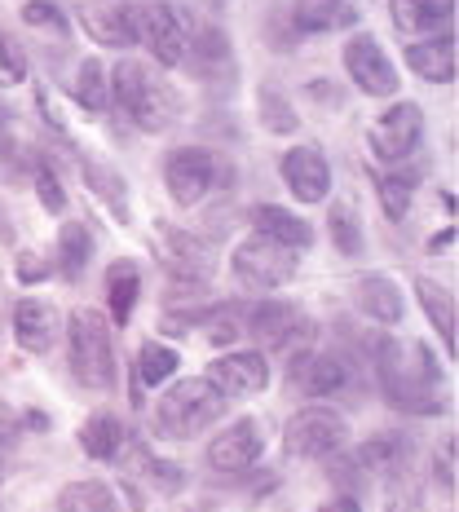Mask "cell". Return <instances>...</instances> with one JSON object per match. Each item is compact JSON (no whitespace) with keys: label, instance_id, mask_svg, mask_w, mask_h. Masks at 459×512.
Here are the masks:
<instances>
[{"label":"cell","instance_id":"cell-47","mask_svg":"<svg viewBox=\"0 0 459 512\" xmlns=\"http://www.w3.org/2000/svg\"><path fill=\"white\" fill-rule=\"evenodd\" d=\"M318 512H362V508H358L354 495H336V499H327V504L318 508Z\"/></svg>","mask_w":459,"mask_h":512},{"label":"cell","instance_id":"cell-39","mask_svg":"<svg viewBox=\"0 0 459 512\" xmlns=\"http://www.w3.org/2000/svg\"><path fill=\"white\" fill-rule=\"evenodd\" d=\"M36 199L45 212H67V190H62L58 173H49V168H40L36 173Z\"/></svg>","mask_w":459,"mask_h":512},{"label":"cell","instance_id":"cell-8","mask_svg":"<svg viewBox=\"0 0 459 512\" xmlns=\"http://www.w3.org/2000/svg\"><path fill=\"white\" fill-rule=\"evenodd\" d=\"M345 437H349L345 415H336L327 407H305L287 420L283 451L292 455V460H327V455H336L340 446H345Z\"/></svg>","mask_w":459,"mask_h":512},{"label":"cell","instance_id":"cell-6","mask_svg":"<svg viewBox=\"0 0 459 512\" xmlns=\"http://www.w3.org/2000/svg\"><path fill=\"white\" fill-rule=\"evenodd\" d=\"M230 265H234V279H239L248 292H274V287H287L301 270V256L283 243L265 239V234H248L239 248L230 252Z\"/></svg>","mask_w":459,"mask_h":512},{"label":"cell","instance_id":"cell-38","mask_svg":"<svg viewBox=\"0 0 459 512\" xmlns=\"http://www.w3.org/2000/svg\"><path fill=\"white\" fill-rule=\"evenodd\" d=\"M23 80H27V53L0 27V84H23Z\"/></svg>","mask_w":459,"mask_h":512},{"label":"cell","instance_id":"cell-42","mask_svg":"<svg viewBox=\"0 0 459 512\" xmlns=\"http://www.w3.org/2000/svg\"><path fill=\"white\" fill-rule=\"evenodd\" d=\"M437 482L446 486V495H455V437H442L437 446Z\"/></svg>","mask_w":459,"mask_h":512},{"label":"cell","instance_id":"cell-15","mask_svg":"<svg viewBox=\"0 0 459 512\" xmlns=\"http://www.w3.org/2000/svg\"><path fill=\"white\" fill-rule=\"evenodd\" d=\"M279 173L301 204H327V195H332V164L318 146H292L279 159Z\"/></svg>","mask_w":459,"mask_h":512},{"label":"cell","instance_id":"cell-14","mask_svg":"<svg viewBox=\"0 0 459 512\" xmlns=\"http://www.w3.org/2000/svg\"><path fill=\"white\" fill-rule=\"evenodd\" d=\"M159 234H164V265H168V274H173L177 283H186V287H208L212 274H217V252H212L204 239H195L190 230L164 226Z\"/></svg>","mask_w":459,"mask_h":512},{"label":"cell","instance_id":"cell-46","mask_svg":"<svg viewBox=\"0 0 459 512\" xmlns=\"http://www.w3.org/2000/svg\"><path fill=\"white\" fill-rule=\"evenodd\" d=\"M14 433H23V420H18V411H9L0 402V437H14Z\"/></svg>","mask_w":459,"mask_h":512},{"label":"cell","instance_id":"cell-36","mask_svg":"<svg viewBox=\"0 0 459 512\" xmlns=\"http://www.w3.org/2000/svg\"><path fill=\"white\" fill-rule=\"evenodd\" d=\"M261 124L270 128V133H296L301 128V115H296V106L287 102V93H279L274 84H265L261 89Z\"/></svg>","mask_w":459,"mask_h":512},{"label":"cell","instance_id":"cell-48","mask_svg":"<svg viewBox=\"0 0 459 512\" xmlns=\"http://www.w3.org/2000/svg\"><path fill=\"white\" fill-rule=\"evenodd\" d=\"M309 93H314V98H323V102H332V106L345 102V98H340V89H327L323 80H314V84H309Z\"/></svg>","mask_w":459,"mask_h":512},{"label":"cell","instance_id":"cell-30","mask_svg":"<svg viewBox=\"0 0 459 512\" xmlns=\"http://www.w3.org/2000/svg\"><path fill=\"white\" fill-rule=\"evenodd\" d=\"M58 512H124L120 490L89 477V482H67L58 490Z\"/></svg>","mask_w":459,"mask_h":512},{"label":"cell","instance_id":"cell-12","mask_svg":"<svg viewBox=\"0 0 459 512\" xmlns=\"http://www.w3.org/2000/svg\"><path fill=\"white\" fill-rule=\"evenodd\" d=\"M345 71L371 98H398V67L389 62V53L380 49L376 36H354L345 45Z\"/></svg>","mask_w":459,"mask_h":512},{"label":"cell","instance_id":"cell-13","mask_svg":"<svg viewBox=\"0 0 459 512\" xmlns=\"http://www.w3.org/2000/svg\"><path fill=\"white\" fill-rule=\"evenodd\" d=\"M221 398H256V393L270 384V362L261 349H230L208 367L204 376Z\"/></svg>","mask_w":459,"mask_h":512},{"label":"cell","instance_id":"cell-1","mask_svg":"<svg viewBox=\"0 0 459 512\" xmlns=\"http://www.w3.org/2000/svg\"><path fill=\"white\" fill-rule=\"evenodd\" d=\"M376 380L389 407L411 415H442V362L420 340H380L376 345Z\"/></svg>","mask_w":459,"mask_h":512},{"label":"cell","instance_id":"cell-49","mask_svg":"<svg viewBox=\"0 0 459 512\" xmlns=\"http://www.w3.org/2000/svg\"><path fill=\"white\" fill-rule=\"evenodd\" d=\"M451 243H455V230H442L429 239V252H442V248H451Z\"/></svg>","mask_w":459,"mask_h":512},{"label":"cell","instance_id":"cell-26","mask_svg":"<svg viewBox=\"0 0 459 512\" xmlns=\"http://www.w3.org/2000/svg\"><path fill=\"white\" fill-rule=\"evenodd\" d=\"M415 296H420L424 314H429V323L437 327V336H442L446 354L455 358V327H459V314H455V292H451V287H442L437 279H429V274H420V279H415Z\"/></svg>","mask_w":459,"mask_h":512},{"label":"cell","instance_id":"cell-10","mask_svg":"<svg viewBox=\"0 0 459 512\" xmlns=\"http://www.w3.org/2000/svg\"><path fill=\"white\" fill-rule=\"evenodd\" d=\"M243 332H248L261 349H296V340H309V323L292 301H261L248 309L243 318Z\"/></svg>","mask_w":459,"mask_h":512},{"label":"cell","instance_id":"cell-16","mask_svg":"<svg viewBox=\"0 0 459 512\" xmlns=\"http://www.w3.org/2000/svg\"><path fill=\"white\" fill-rule=\"evenodd\" d=\"M137 23H142V5L137 0H115V5H98L80 14V27L89 31V40H98L106 49L137 45Z\"/></svg>","mask_w":459,"mask_h":512},{"label":"cell","instance_id":"cell-41","mask_svg":"<svg viewBox=\"0 0 459 512\" xmlns=\"http://www.w3.org/2000/svg\"><path fill=\"white\" fill-rule=\"evenodd\" d=\"M36 106H40V115H45V124L53 128V133H58V137H71V133H67V120H62L58 102H53V93H49V84H36Z\"/></svg>","mask_w":459,"mask_h":512},{"label":"cell","instance_id":"cell-43","mask_svg":"<svg viewBox=\"0 0 459 512\" xmlns=\"http://www.w3.org/2000/svg\"><path fill=\"white\" fill-rule=\"evenodd\" d=\"M53 270V265L45 261V256H40V252H18V283H40V279H45V274Z\"/></svg>","mask_w":459,"mask_h":512},{"label":"cell","instance_id":"cell-20","mask_svg":"<svg viewBox=\"0 0 459 512\" xmlns=\"http://www.w3.org/2000/svg\"><path fill=\"white\" fill-rule=\"evenodd\" d=\"M292 380L301 384L309 398H336L349 384V358L340 354H296Z\"/></svg>","mask_w":459,"mask_h":512},{"label":"cell","instance_id":"cell-28","mask_svg":"<svg viewBox=\"0 0 459 512\" xmlns=\"http://www.w3.org/2000/svg\"><path fill=\"white\" fill-rule=\"evenodd\" d=\"M137 296H142V270L133 261H115L106 270V305H111V323H128L137 309Z\"/></svg>","mask_w":459,"mask_h":512},{"label":"cell","instance_id":"cell-21","mask_svg":"<svg viewBox=\"0 0 459 512\" xmlns=\"http://www.w3.org/2000/svg\"><path fill=\"white\" fill-rule=\"evenodd\" d=\"M362 18L358 0H296L292 27L301 36H327V31H345Z\"/></svg>","mask_w":459,"mask_h":512},{"label":"cell","instance_id":"cell-9","mask_svg":"<svg viewBox=\"0 0 459 512\" xmlns=\"http://www.w3.org/2000/svg\"><path fill=\"white\" fill-rule=\"evenodd\" d=\"M420 142H424V111L415 102H393L367 133V146L380 164H407L420 151Z\"/></svg>","mask_w":459,"mask_h":512},{"label":"cell","instance_id":"cell-11","mask_svg":"<svg viewBox=\"0 0 459 512\" xmlns=\"http://www.w3.org/2000/svg\"><path fill=\"white\" fill-rule=\"evenodd\" d=\"M265 455V420L256 415H239L226 433L208 442V464L217 473H248V468Z\"/></svg>","mask_w":459,"mask_h":512},{"label":"cell","instance_id":"cell-23","mask_svg":"<svg viewBox=\"0 0 459 512\" xmlns=\"http://www.w3.org/2000/svg\"><path fill=\"white\" fill-rule=\"evenodd\" d=\"M252 226H256V234H265V239L283 243V248H292V252L314 248V226H309L301 212H292V208L261 204L252 212Z\"/></svg>","mask_w":459,"mask_h":512},{"label":"cell","instance_id":"cell-25","mask_svg":"<svg viewBox=\"0 0 459 512\" xmlns=\"http://www.w3.org/2000/svg\"><path fill=\"white\" fill-rule=\"evenodd\" d=\"M354 464L362 473H398L411 464V437L407 433H376L354 451Z\"/></svg>","mask_w":459,"mask_h":512},{"label":"cell","instance_id":"cell-35","mask_svg":"<svg viewBox=\"0 0 459 512\" xmlns=\"http://www.w3.org/2000/svg\"><path fill=\"white\" fill-rule=\"evenodd\" d=\"M327 230H332V243H336L340 256H362V248H367V239H362V221L349 204H336L332 212H327Z\"/></svg>","mask_w":459,"mask_h":512},{"label":"cell","instance_id":"cell-32","mask_svg":"<svg viewBox=\"0 0 459 512\" xmlns=\"http://www.w3.org/2000/svg\"><path fill=\"white\" fill-rule=\"evenodd\" d=\"M80 173H84V186H89L93 195H98L102 204H106V212H111L115 221H128V190H124V177L115 173V168L98 164V159H84Z\"/></svg>","mask_w":459,"mask_h":512},{"label":"cell","instance_id":"cell-22","mask_svg":"<svg viewBox=\"0 0 459 512\" xmlns=\"http://www.w3.org/2000/svg\"><path fill=\"white\" fill-rule=\"evenodd\" d=\"M354 301L358 309L380 327H398L407 305H402V287L389 279V274H362L354 283Z\"/></svg>","mask_w":459,"mask_h":512},{"label":"cell","instance_id":"cell-5","mask_svg":"<svg viewBox=\"0 0 459 512\" xmlns=\"http://www.w3.org/2000/svg\"><path fill=\"white\" fill-rule=\"evenodd\" d=\"M230 177H234V168L221 155L204 151V146H177V151L164 159V186H168V195H173L177 208L204 204L212 190Z\"/></svg>","mask_w":459,"mask_h":512},{"label":"cell","instance_id":"cell-34","mask_svg":"<svg viewBox=\"0 0 459 512\" xmlns=\"http://www.w3.org/2000/svg\"><path fill=\"white\" fill-rule=\"evenodd\" d=\"M76 102L89 115H102L111 106V76H106V67L98 58H84L76 67Z\"/></svg>","mask_w":459,"mask_h":512},{"label":"cell","instance_id":"cell-18","mask_svg":"<svg viewBox=\"0 0 459 512\" xmlns=\"http://www.w3.org/2000/svg\"><path fill=\"white\" fill-rule=\"evenodd\" d=\"M186 67H195L208 84H234V49L230 36L221 27H195L190 31V49H186Z\"/></svg>","mask_w":459,"mask_h":512},{"label":"cell","instance_id":"cell-27","mask_svg":"<svg viewBox=\"0 0 459 512\" xmlns=\"http://www.w3.org/2000/svg\"><path fill=\"white\" fill-rule=\"evenodd\" d=\"M424 168H389V173H376V195H380V208L389 221H402L411 212V199H415V186H420Z\"/></svg>","mask_w":459,"mask_h":512},{"label":"cell","instance_id":"cell-17","mask_svg":"<svg viewBox=\"0 0 459 512\" xmlns=\"http://www.w3.org/2000/svg\"><path fill=\"white\" fill-rule=\"evenodd\" d=\"M14 340L18 349H27V354H45V349H53V340H58L62 332V314L58 305L40 301V296H27V301L14 305Z\"/></svg>","mask_w":459,"mask_h":512},{"label":"cell","instance_id":"cell-2","mask_svg":"<svg viewBox=\"0 0 459 512\" xmlns=\"http://www.w3.org/2000/svg\"><path fill=\"white\" fill-rule=\"evenodd\" d=\"M106 76H111V102L120 111H128V120L142 128V133H168L181 120V111H186V102H181V93L173 84L159 80L137 58H120Z\"/></svg>","mask_w":459,"mask_h":512},{"label":"cell","instance_id":"cell-45","mask_svg":"<svg viewBox=\"0 0 459 512\" xmlns=\"http://www.w3.org/2000/svg\"><path fill=\"white\" fill-rule=\"evenodd\" d=\"M14 111L0 106V159H14Z\"/></svg>","mask_w":459,"mask_h":512},{"label":"cell","instance_id":"cell-7","mask_svg":"<svg viewBox=\"0 0 459 512\" xmlns=\"http://www.w3.org/2000/svg\"><path fill=\"white\" fill-rule=\"evenodd\" d=\"M190 14L173 0H151L142 5V23H137V45H146L155 53L159 67H186V49H190Z\"/></svg>","mask_w":459,"mask_h":512},{"label":"cell","instance_id":"cell-19","mask_svg":"<svg viewBox=\"0 0 459 512\" xmlns=\"http://www.w3.org/2000/svg\"><path fill=\"white\" fill-rule=\"evenodd\" d=\"M407 67L429 84H451L455 80V31H433L407 45Z\"/></svg>","mask_w":459,"mask_h":512},{"label":"cell","instance_id":"cell-29","mask_svg":"<svg viewBox=\"0 0 459 512\" xmlns=\"http://www.w3.org/2000/svg\"><path fill=\"white\" fill-rule=\"evenodd\" d=\"M124 442H128V429L111 411H98L80 424V446L89 460H115V455L124 451Z\"/></svg>","mask_w":459,"mask_h":512},{"label":"cell","instance_id":"cell-33","mask_svg":"<svg viewBox=\"0 0 459 512\" xmlns=\"http://www.w3.org/2000/svg\"><path fill=\"white\" fill-rule=\"evenodd\" d=\"M177 367H181V354L173 345H159V340H146L142 349H137V384L142 389H164L168 380L177 376Z\"/></svg>","mask_w":459,"mask_h":512},{"label":"cell","instance_id":"cell-4","mask_svg":"<svg viewBox=\"0 0 459 512\" xmlns=\"http://www.w3.org/2000/svg\"><path fill=\"white\" fill-rule=\"evenodd\" d=\"M67 358L71 376L84 389H111L115 384V354H111V327L98 309L80 305L67 314Z\"/></svg>","mask_w":459,"mask_h":512},{"label":"cell","instance_id":"cell-31","mask_svg":"<svg viewBox=\"0 0 459 512\" xmlns=\"http://www.w3.org/2000/svg\"><path fill=\"white\" fill-rule=\"evenodd\" d=\"M93 256V234L84 221H67V226L58 230V256H53V265H58V274L67 283H76L84 274V265H89Z\"/></svg>","mask_w":459,"mask_h":512},{"label":"cell","instance_id":"cell-24","mask_svg":"<svg viewBox=\"0 0 459 512\" xmlns=\"http://www.w3.org/2000/svg\"><path fill=\"white\" fill-rule=\"evenodd\" d=\"M393 9V27L402 31V36H424V31H446L455 18V0H389Z\"/></svg>","mask_w":459,"mask_h":512},{"label":"cell","instance_id":"cell-40","mask_svg":"<svg viewBox=\"0 0 459 512\" xmlns=\"http://www.w3.org/2000/svg\"><path fill=\"white\" fill-rule=\"evenodd\" d=\"M23 23L27 27H62V9L53 0H27L23 5Z\"/></svg>","mask_w":459,"mask_h":512},{"label":"cell","instance_id":"cell-37","mask_svg":"<svg viewBox=\"0 0 459 512\" xmlns=\"http://www.w3.org/2000/svg\"><path fill=\"white\" fill-rule=\"evenodd\" d=\"M420 499H424V490L415 482V473L411 468H398L393 486H389V508L384 512H420Z\"/></svg>","mask_w":459,"mask_h":512},{"label":"cell","instance_id":"cell-50","mask_svg":"<svg viewBox=\"0 0 459 512\" xmlns=\"http://www.w3.org/2000/svg\"><path fill=\"white\" fill-rule=\"evenodd\" d=\"M190 512H217V508H190Z\"/></svg>","mask_w":459,"mask_h":512},{"label":"cell","instance_id":"cell-3","mask_svg":"<svg viewBox=\"0 0 459 512\" xmlns=\"http://www.w3.org/2000/svg\"><path fill=\"white\" fill-rule=\"evenodd\" d=\"M230 398H221L204 376L190 380H168V389L159 393L155 411H151V429L168 442H186V437L212 429V424L226 415Z\"/></svg>","mask_w":459,"mask_h":512},{"label":"cell","instance_id":"cell-44","mask_svg":"<svg viewBox=\"0 0 459 512\" xmlns=\"http://www.w3.org/2000/svg\"><path fill=\"white\" fill-rule=\"evenodd\" d=\"M142 468H151V477H155V486H159V490H177V486H181V468H177V464L151 460V455H146Z\"/></svg>","mask_w":459,"mask_h":512}]
</instances>
